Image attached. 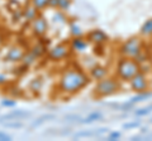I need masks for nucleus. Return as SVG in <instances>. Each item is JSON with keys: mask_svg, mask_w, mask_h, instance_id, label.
Instances as JSON below:
<instances>
[{"mask_svg": "<svg viewBox=\"0 0 152 141\" xmlns=\"http://www.w3.org/2000/svg\"><path fill=\"white\" fill-rule=\"evenodd\" d=\"M89 74L83 70V68L77 67H67L65 68L58 76L57 81V91L62 96H75L81 92L90 83Z\"/></svg>", "mask_w": 152, "mask_h": 141, "instance_id": "obj_1", "label": "nucleus"}, {"mask_svg": "<svg viewBox=\"0 0 152 141\" xmlns=\"http://www.w3.org/2000/svg\"><path fill=\"white\" fill-rule=\"evenodd\" d=\"M138 72H141V65L136 62L133 58H128V57H123L121 55V58L117 60L115 63V72L114 76L122 82H129V79L136 76Z\"/></svg>", "mask_w": 152, "mask_h": 141, "instance_id": "obj_2", "label": "nucleus"}, {"mask_svg": "<svg viewBox=\"0 0 152 141\" xmlns=\"http://www.w3.org/2000/svg\"><path fill=\"white\" fill-rule=\"evenodd\" d=\"M121 90V81L115 76H107L96 81L94 86V96L96 98L110 97Z\"/></svg>", "mask_w": 152, "mask_h": 141, "instance_id": "obj_3", "label": "nucleus"}, {"mask_svg": "<svg viewBox=\"0 0 152 141\" xmlns=\"http://www.w3.org/2000/svg\"><path fill=\"white\" fill-rule=\"evenodd\" d=\"M145 48V42L141 37H131L124 40L119 47V54L123 57L134 58Z\"/></svg>", "mask_w": 152, "mask_h": 141, "instance_id": "obj_4", "label": "nucleus"}, {"mask_svg": "<svg viewBox=\"0 0 152 141\" xmlns=\"http://www.w3.org/2000/svg\"><path fill=\"white\" fill-rule=\"evenodd\" d=\"M71 54V49L70 45L67 43H58L53 45L52 48L48 50L47 53V58H48L51 62H61V60H65L66 58H69Z\"/></svg>", "mask_w": 152, "mask_h": 141, "instance_id": "obj_5", "label": "nucleus"}, {"mask_svg": "<svg viewBox=\"0 0 152 141\" xmlns=\"http://www.w3.org/2000/svg\"><path fill=\"white\" fill-rule=\"evenodd\" d=\"M129 87L133 92L136 93H142L146 91H150V79L147 73L145 72H138L136 76H133L129 79Z\"/></svg>", "mask_w": 152, "mask_h": 141, "instance_id": "obj_6", "label": "nucleus"}, {"mask_svg": "<svg viewBox=\"0 0 152 141\" xmlns=\"http://www.w3.org/2000/svg\"><path fill=\"white\" fill-rule=\"evenodd\" d=\"M29 25H31L32 34L37 37V38H42L48 32V22H47V19L42 14H38L34 19L29 23Z\"/></svg>", "mask_w": 152, "mask_h": 141, "instance_id": "obj_7", "label": "nucleus"}, {"mask_svg": "<svg viewBox=\"0 0 152 141\" xmlns=\"http://www.w3.org/2000/svg\"><path fill=\"white\" fill-rule=\"evenodd\" d=\"M26 53V49L20 45H13L8 49V52L4 54V60L7 63H13V64H17V63H20L22 62V58Z\"/></svg>", "mask_w": 152, "mask_h": 141, "instance_id": "obj_8", "label": "nucleus"}, {"mask_svg": "<svg viewBox=\"0 0 152 141\" xmlns=\"http://www.w3.org/2000/svg\"><path fill=\"white\" fill-rule=\"evenodd\" d=\"M70 49L74 53H85L89 47H90V42L86 39V37L80 35V37H72V39L70 40Z\"/></svg>", "mask_w": 152, "mask_h": 141, "instance_id": "obj_9", "label": "nucleus"}, {"mask_svg": "<svg viewBox=\"0 0 152 141\" xmlns=\"http://www.w3.org/2000/svg\"><path fill=\"white\" fill-rule=\"evenodd\" d=\"M86 39L90 42V44L94 45H104L108 43L109 37L104 30L102 29H93L86 34Z\"/></svg>", "mask_w": 152, "mask_h": 141, "instance_id": "obj_10", "label": "nucleus"}, {"mask_svg": "<svg viewBox=\"0 0 152 141\" xmlns=\"http://www.w3.org/2000/svg\"><path fill=\"white\" fill-rule=\"evenodd\" d=\"M109 73V69L105 65H103L100 63H95L94 65L89 68V77L93 81H99V79H103L104 77H107Z\"/></svg>", "mask_w": 152, "mask_h": 141, "instance_id": "obj_11", "label": "nucleus"}, {"mask_svg": "<svg viewBox=\"0 0 152 141\" xmlns=\"http://www.w3.org/2000/svg\"><path fill=\"white\" fill-rule=\"evenodd\" d=\"M39 14V12L32 5L31 3H28L27 5L22 9V15H23V19H24L27 23H31L34 18Z\"/></svg>", "mask_w": 152, "mask_h": 141, "instance_id": "obj_12", "label": "nucleus"}, {"mask_svg": "<svg viewBox=\"0 0 152 141\" xmlns=\"http://www.w3.org/2000/svg\"><path fill=\"white\" fill-rule=\"evenodd\" d=\"M29 52H32L37 58H41V57H43V55L46 54L47 45L45 43H42V42H37V43H34L29 48Z\"/></svg>", "mask_w": 152, "mask_h": 141, "instance_id": "obj_13", "label": "nucleus"}, {"mask_svg": "<svg viewBox=\"0 0 152 141\" xmlns=\"http://www.w3.org/2000/svg\"><path fill=\"white\" fill-rule=\"evenodd\" d=\"M31 116L29 112H24V111H13L8 115H4L0 117V120H18L22 119V117H28Z\"/></svg>", "mask_w": 152, "mask_h": 141, "instance_id": "obj_14", "label": "nucleus"}, {"mask_svg": "<svg viewBox=\"0 0 152 141\" xmlns=\"http://www.w3.org/2000/svg\"><path fill=\"white\" fill-rule=\"evenodd\" d=\"M42 87H43V79L41 77L33 78L29 82V91H32L33 93H38L42 90Z\"/></svg>", "mask_w": 152, "mask_h": 141, "instance_id": "obj_15", "label": "nucleus"}, {"mask_svg": "<svg viewBox=\"0 0 152 141\" xmlns=\"http://www.w3.org/2000/svg\"><path fill=\"white\" fill-rule=\"evenodd\" d=\"M133 59H134L136 62L141 65V64H143V63L150 62V60H151V55H150V53H148V50L143 48V50H142L141 53L137 54V55H136V57L133 58Z\"/></svg>", "mask_w": 152, "mask_h": 141, "instance_id": "obj_16", "label": "nucleus"}, {"mask_svg": "<svg viewBox=\"0 0 152 141\" xmlns=\"http://www.w3.org/2000/svg\"><path fill=\"white\" fill-rule=\"evenodd\" d=\"M140 33L142 37H152V18L148 20H146L143 24H142Z\"/></svg>", "mask_w": 152, "mask_h": 141, "instance_id": "obj_17", "label": "nucleus"}, {"mask_svg": "<svg viewBox=\"0 0 152 141\" xmlns=\"http://www.w3.org/2000/svg\"><path fill=\"white\" fill-rule=\"evenodd\" d=\"M37 59H38V58L36 57V55L33 54L32 52L28 50V52H26V53H24V55H23V58H22V62H20V63L26 64L27 67H31V65H33V64L37 62Z\"/></svg>", "mask_w": 152, "mask_h": 141, "instance_id": "obj_18", "label": "nucleus"}, {"mask_svg": "<svg viewBox=\"0 0 152 141\" xmlns=\"http://www.w3.org/2000/svg\"><path fill=\"white\" fill-rule=\"evenodd\" d=\"M52 10H53L55 23H58V24H66V23H67V17H66L65 12H61L58 9H52Z\"/></svg>", "mask_w": 152, "mask_h": 141, "instance_id": "obj_19", "label": "nucleus"}, {"mask_svg": "<svg viewBox=\"0 0 152 141\" xmlns=\"http://www.w3.org/2000/svg\"><path fill=\"white\" fill-rule=\"evenodd\" d=\"M29 3L34 6L38 12H43L46 8H48V0H29Z\"/></svg>", "mask_w": 152, "mask_h": 141, "instance_id": "obj_20", "label": "nucleus"}, {"mask_svg": "<svg viewBox=\"0 0 152 141\" xmlns=\"http://www.w3.org/2000/svg\"><path fill=\"white\" fill-rule=\"evenodd\" d=\"M151 96H152V92H150V91H146V92H142V93H137V96L132 97L129 101H131L132 103H137V102H141V101H145V100H147V98L151 97Z\"/></svg>", "mask_w": 152, "mask_h": 141, "instance_id": "obj_21", "label": "nucleus"}, {"mask_svg": "<svg viewBox=\"0 0 152 141\" xmlns=\"http://www.w3.org/2000/svg\"><path fill=\"white\" fill-rule=\"evenodd\" d=\"M71 5H72V0H58L57 1V9L61 12H69Z\"/></svg>", "mask_w": 152, "mask_h": 141, "instance_id": "obj_22", "label": "nucleus"}, {"mask_svg": "<svg viewBox=\"0 0 152 141\" xmlns=\"http://www.w3.org/2000/svg\"><path fill=\"white\" fill-rule=\"evenodd\" d=\"M100 119H102V114H100V112H94V114H90L89 116H86L83 121H80V122H83V124H91V122L98 121Z\"/></svg>", "mask_w": 152, "mask_h": 141, "instance_id": "obj_23", "label": "nucleus"}, {"mask_svg": "<svg viewBox=\"0 0 152 141\" xmlns=\"http://www.w3.org/2000/svg\"><path fill=\"white\" fill-rule=\"evenodd\" d=\"M70 33H71V35H72V37H80V35H83L81 28H80L77 24H75V23L70 24Z\"/></svg>", "mask_w": 152, "mask_h": 141, "instance_id": "obj_24", "label": "nucleus"}, {"mask_svg": "<svg viewBox=\"0 0 152 141\" xmlns=\"http://www.w3.org/2000/svg\"><path fill=\"white\" fill-rule=\"evenodd\" d=\"M50 119H55V115H46V116H42L39 117L37 121H34L32 124V127H34V126H38V125H41V124H43L45 121H48Z\"/></svg>", "mask_w": 152, "mask_h": 141, "instance_id": "obj_25", "label": "nucleus"}, {"mask_svg": "<svg viewBox=\"0 0 152 141\" xmlns=\"http://www.w3.org/2000/svg\"><path fill=\"white\" fill-rule=\"evenodd\" d=\"M152 112V105L151 106H147V107H145V109H140V110H137L134 114L137 115V116H146V115H148V114H151Z\"/></svg>", "mask_w": 152, "mask_h": 141, "instance_id": "obj_26", "label": "nucleus"}, {"mask_svg": "<svg viewBox=\"0 0 152 141\" xmlns=\"http://www.w3.org/2000/svg\"><path fill=\"white\" fill-rule=\"evenodd\" d=\"M28 68H29V67H27L26 64L20 63V64H19L18 67H17V69H15V73H17V74H24V73L27 72V69H28Z\"/></svg>", "mask_w": 152, "mask_h": 141, "instance_id": "obj_27", "label": "nucleus"}, {"mask_svg": "<svg viewBox=\"0 0 152 141\" xmlns=\"http://www.w3.org/2000/svg\"><path fill=\"white\" fill-rule=\"evenodd\" d=\"M93 135H96V131H95V132H91V131H83V132L76 134L75 137H83V136H85V137H89V136H93Z\"/></svg>", "mask_w": 152, "mask_h": 141, "instance_id": "obj_28", "label": "nucleus"}, {"mask_svg": "<svg viewBox=\"0 0 152 141\" xmlns=\"http://www.w3.org/2000/svg\"><path fill=\"white\" fill-rule=\"evenodd\" d=\"M1 105L5 106V107H15L17 102H15V100H4L1 102Z\"/></svg>", "mask_w": 152, "mask_h": 141, "instance_id": "obj_29", "label": "nucleus"}, {"mask_svg": "<svg viewBox=\"0 0 152 141\" xmlns=\"http://www.w3.org/2000/svg\"><path fill=\"white\" fill-rule=\"evenodd\" d=\"M4 126L5 127H12V129H20L23 127V124L22 122H13V124H5Z\"/></svg>", "mask_w": 152, "mask_h": 141, "instance_id": "obj_30", "label": "nucleus"}, {"mask_svg": "<svg viewBox=\"0 0 152 141\" xmlns=\"http://www.w3.org/2000/svg\"><path fill=\"white\" fill-rule=\"evenodd\" d=\"M140 126V122H129V124H124L123 125V129H133V127H138Z\"/></svg>", "mask_w": 152, "mask_h": 141, "instance_id": "obj_31", "label": "nucleus"}, {"mask_svg": "<svg viewBox=\"0 0 152 141\" xmlns=\"http://www.w3.org/2000/svg\"><path fill=\"white\" fill-rule=\"evenodd\" d=\"M118 139H121V132H112L108 136L109 141H114V140H118Z\"/></svg>", "mask_w": 152, "mask_h": 141, "instance_id": "obj_32", "label": "nucleus"}, {"mask_svg": "<svg viewBox=\"0 0 152 141\" xmlns=\"http://www.w3.org/2000/svg\"><path fill=\"white\" fill-rule=\"evenodd\" d=\"M9 140H12L10 136L4 132H0V141H9Z\"/></svg>", "mask_w": 152, "mask_h": 141, "instance_id": "obj_33", "label": "nucleus"}, {"mask_svg": "<svg viewBox=\"0 0 152 141\" xmlns=\"http://www.w3.org/2000/svg\"><path fill=\"white\" fill-rule=\"evenodd\" d=\"M57 1H58V0H48V8L57 9Z\"/></svg>", "mask_w": 152, "mask_h": 141, "instance_id": "obj_34", "label": "nucleus"}, {"mask_svg": "<svg viewBox=\"0 0 152 141\" xmlns=\"http://www.w3.org/2000/svg\"><path fill=\"white\" fill-rule=\"evenodd\" d=\"M7 82H8V78L5 74H0V86H5Z\"/></svg>", "mask_w": 152, "mask_h": 141, "instance_id": "obj_35", "label": "nucleus"}, {"mask_svg": "<svg viewBox=\"0 0 152 141\" xmlns=\"http://www.w3.org/2000/svg\"><path fill=\"white\" fill-rule=\"evenodd\" d=\"M1 43H3V37H1V34H0V45H1Z\"/></svg>", "mask_w": 152, "mask_h": 141, "instance_id": "obj_36", "label": "nucleus"}, {"mask_svg": "<svg viewBox=\"0 0 152 141\" xmlns=\"http://www.w3.org/2000/svg\"><path fill=\"white\" fill-rule=\"evenodd\" d=\"M150 122H152V117H151V120H150Z\"/></svg>", "mask_w": 152, "mask_h": 141, "instance_id": "obj_37", "label": "nucleus"}, {"mask_svg": "<svg viewBox=\"0 0 152 141\" xmlns=\"http://www.w3.org/2000/svg\"><path fill=\"white\" fill-rule=\"evenodd\" d=\"M151 73H152V69H151Z\"/></svg>", "mask_w": 152, "mask_h": 141, "instance_id": "obj_38", "label": "nucleus"}, {"mask_svg": "<svg viewBox=\"0 0 152 141\" xmlns=\"http://www.w3.org/2000/svg\"><path fill=\"white\" fill-rule=\"evenodd\" d=\"M0 1H1V0H0Z\"/></svg>", "mask_w": 152, "mask_h": 141, "instance_id": "obj_39", "label": "nucleus"}]
</instances>
